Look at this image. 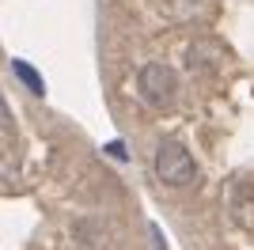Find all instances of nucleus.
<instances>
[{
    "label": "nucleus",
    "instance_id": "obj_3",
    "mask_svg": "<svg viewBox=\"0 0 254 250\" xmlns=\"http://www.w3.org/2000/svg\"><path fill=\"white\" fill-rule=\"evenodd\" d=\"M11 72H15V76L23 80V87H27L31 95H46V80H42L38 72H34V68H31L27 61H23V57H15V61H11Z\"/></svg>",
    "mask_w": 254,
    "mask_h": 250
},
{
    "label": "nucleus",
    "instance_id": "obj_4",
    "mask_svg": "<svg viewBox=\"0 0 254 250\" xmlns=\"http://www.w3.org/2000/svg\"><path fill=\"white\" fill-rule=\"evenodd\" d=\"M106 152H110L114 159H126V152H122V144H118V140H114V144H106Z\"/></svg>",
    "mask_w": 254,
    "mask_h": 250
},
{
    "label": "nucleus",
    "instance_id": "obj_2",
    "mask_svg": "<svg viewBox=\"0 0 254 250\" xmlns=\"http://www.w3.org/2000/svg\"><path fill=\"white\" fill-rule=\"evenodd\" d=\"M140 99L148 106H156V110H163V106L175 103V91H179V76H175V68H167V64H144L140 68Z\"/></svg>",
    "mask_w": 254,
    "mask_h": 250
},
{
    "label": "nucleus",
    "instance_id": "obj_5",
    "mask_svg": "<svg viewBox=\"0 0 254 250\" xmlns=\"http://www.w3.org/2000/svg\"><path fill=\"white\" fill-rule=\"evenodd\" d=\"M8 125H11V114L4 110V103H0V129H8Z\"/></svg>",
    "mask_w": 254,
    "mask_h": 250
},
{
    "label": "nucleus",
    "instance_id": "obj_1",
    "mask_svg": "<svg viewBox=\"0 0 254 250\" xmlns=\"http://www.w3.org/2000/svg\"><path fill=\"white\" fill-rule=\"evenodd\" d=\"M152 167H156V178L163 186H190L193 178H197V163H193V156L179 140H163V144L156 148Z\"/></svg>",
    "mask_w": 254,
    "mask_h": 250
}]
</instances>
